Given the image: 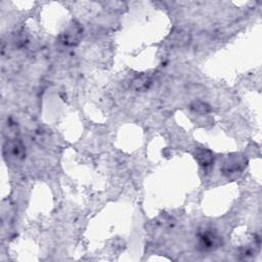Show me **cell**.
I'll return each instance as SVG.
<instances>
[{"mask_svg": "<svg viewBox=\"0 0 262 262\" xmlns=\"http://www.w3.org/2000/svg\"><path fill=\"white\" fill-rule=\"evenodd\" d=\"M82 29L79 25H71L66 32L61 35V41L62 43L66 45H76L81 38Z\"/></svg>", "mask_w": 262, "mask_h": 262, "instance_id": "6da1fadb", "label": "cell"}, {"mask_svg": "<svg viewBox=\"0 0 262 262\" xmlns=\"http://www.w3.org/2000/svg\"><path fill=\"white\" fill-rule=\"evenodd\" d=\"M246 164V160L241 156H234L228 158L222 167V171L227 173H234L242 170Z\"/></svg>", "mask_w": 262, "mask_h": 262, "instance_id": "7a4b0ae2", "label": "cell"}, {"mask_svg": "<svg viewBox=\"0 0 262 262\" xmlns=\"http://www.w3.org/2000/svg\"><path fill=\"white\" fill-rule=\"evenodd\" d=\"M219 238L211 230H205L200 236V245L205 250H212L218 247Z\"/></svg>", "mask_w": 262, "mask_h": 262, "instance_id": "3957f363", "label": "cell"}, {"mask_svg": "<svg viewBox=\"0 0 262 262\" xmlns=\"http://www.w3.org/2000/svg\"><path fill=\"white\" fill-rule=\"evenodd\" d=\"M195 157H196V160L199 162V164L204 167L210 166L214 162V157L212 153L208 150L199 149Z\"/></svg>", "mask_w": 262, "mask_h": 262, "instance_id": "277c9868", "label": "cell"}, {"mask_svg": "<svg viewBox=\"0 0 262 262\" xmlns=\"http://www.w3.org/2000/svg\"><path fill=\"white\" fill-rule=\"evenodd\" d=\"M191 109L198 114H207L210 111V108H209L208 104L201 101H195L191 106Z\"/></svg>", "mask_w": 262, "mask_h": 262, "instance_id": "5b68a950", "label": "cell"}]
</instances>
